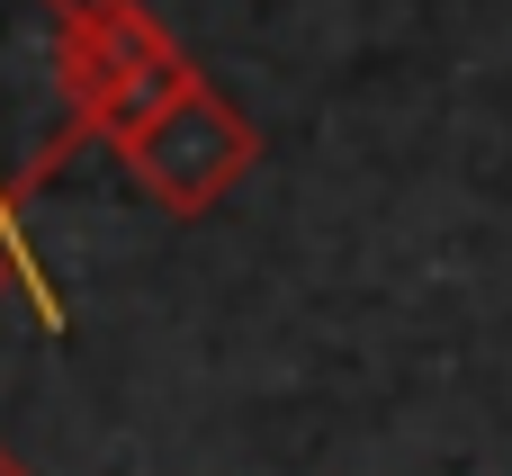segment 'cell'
Masks as SVG:
<instances>
[{
	"label": "cell",
	"instance_id": "obj_1",
	"mask_svg": "<svg viewBox=\"0 0 512 476\" xmlns=\"http://www.w3.org/2000/svg\"><path fill=\"white\" fill-rule=\"evenodd\" d=\"M81 0H0V225L27 234V207L81 162Z\"/></svg>",
	"mask_w": 512,
	"mask_h": 476
},
{
	"label": "cell",
	"instance_id": "obj_2",
	"mask_svg": "<svg viewBox=\"0 0 512 476\" xmlns=\"http://www.w3.org/2000/svg\"><path fill=\"white\" fill-rule=\"evenodd\" d=\"M117 162H126V180H135L162 216H207V207H225V189L252 180L261 126H252L216 81H198V90H180L144 135H126Z\"/></svg>",
	"mask_w": 512,
	"mask_h": 476
},
{
	"label": "cell",
	"instance_id": "obj_3",
	"mask_svg": "<svg viewBox=\"0 0 512 476\" xmlns=\"http://www.w3.org/2000/svg\"><path fill=\"white\" fill-rule=\"evenodd\" d=\"M81 108L99 144L144 135L180 90H198L207 72L189 63V45L144 9V0H81Z\"/></svg>",
	"mask_w": 512,
	"mask_h": 476
},
{
	"label": "cell",
	"instance_id": "obj_4",
	"mask_svg": "<svg viewBox=\"0 0 512 476\" xmlns=\"http://www.w3.org/2000/svg\"><path fill=\"white\" fill-rule=\"evenodd\" d=\"M9 288H27V306H36V324H45V333H63V297H54V279L36 270V252H27V234H9V225H0V297H9Z\"/></svg>",
	"mask_w": 512,
	"mask_h": 476
},
{
	"label": "cell",
	"instance_id": "obj_5",
	"mask_svg": "<svg viewBox=\"0 0 512 476\" xmlns=\"http://www.w3.org/2000/svg\"><path fill=\"white\" fill-rule=\"evenodd\" d=\"M0 476H36V468H27V459H18V450H9V441H0Z\"/></svg>",
	"mask_w": 512,
	"mask_h": 476
}]
</instances>
